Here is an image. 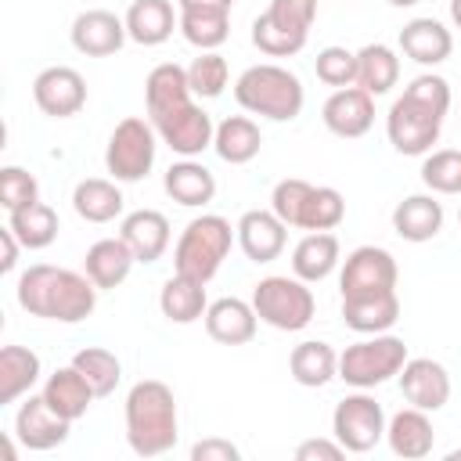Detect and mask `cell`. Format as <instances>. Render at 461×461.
<instances>
[{"mask_svg":"<svg viewBox=\"0 0 461 461\" xmlns=\"http://www.w3.org/2000/svg\"><path fill=\"white\" fill-rule=\"evenodd\" d=\"M144 104H148V119H151L155 133L180 158H194L205 148H212L216 122L202 104H194L184 65H176V61L155 65L144 79Z\"/></svg>","mask_w":461,"mask_h":461,"instance_id":"1","label":"cell"},{"mask_svg":"<svg viewBox=\"0 0 461 461\" xmlns=\"http://www.w3.org/2000/svg\"><path fill=\"white\" fill-rule=\"evenodd\" d=\"M447 112H450V83L432 72L414 76L385 115L389 144L400 155H429L432 144L439 140Z\"/></svg>","mask_w":461,"mask_h":461,"instance_id":"2","label":"cell"},{"mask_svg":"<svg viewBox=\"0 0 461 461\" xmlns=\"http://www.w3.org/2000/svg\"><path fill=\"white\" fill-rule=\"evenodd\" d=\"M97 285L68 267H54V263H36L18 277V306L32 317L43 321H58V324H79L94 313L97 306Z\"/></svg>","mask_w":461,"mask_h":461,"instance_id":"3","label":"cell"},{"mask_svg":"<svg viewBox=\"0 0 461 461\" xmlns=\"http://www.w3.org/2000/svg\"><path fill=\"white\" fill-rule=\"evenodd\" d=\"M176 396L158 378H140L126 393V443L137 457H158L176 447Z\"/></svg>","mask_w":461,"mask_h":461,"instance_id":"4","label":"cell"},{"mask_svg":"<svg viewBox=\"0 0 461 461\" xmlns=\"http://www.w3.org/2000/svg\"><path fill=\"white\" fill-rule=\"evenodd\" d=\"M234 101L245 112L263 115L270 122H292L306 104V90H303V83L292 68L263 61V65H252L238 76Z\"/></svg>","mask_w":461,"mask_h":461,"instance_id":"5","label":"cell"},{"mask_svg":"<svg viewBox=\"0 0 461 461\" xmlns=\"http://www.w3.org/2000/svg\"><path fill=\"white\" fill-rule=\"evenodd\" d=\"M234 238H238V230L230 227V220H223V216H216V212L194 216V220L184 227V234L176 238L173 270L184 274V277H191V281L209 285V281L220 274L223 259L230 256Z\"/></svg>","mask_w":461,"mask_h":461,"instance_id":"6","label":"cell"},{"mask_svg":"<svg viewBox=\"0 0 461 461\" xmlns=\"http://www.w3.org/2000/svg\"><path fill=\"white\" fill-rule=\"evenodd\" d=\"M270 209L285 220V227H299V230H335L346 220V198L335 187L310 184L299 176L274 184Z\"/></svg>","mask_w":461,"mask_h":461,"instance_id":"7","label":"cell"},{"mask_svg":"<svg viewBox=\"0 0 461 461\" xmlns=\"http://www.w3.org/2000/svg\"><path fill=\"white\" fill-rule=\"evenodd\" d=\"M403 364H407V342L400 335L378 331V335H364L360 342L339 353V378L353 389H375L396 378Z\"/></svg>","mask_w":461,"mask_h":461,"instance_id":"8","label":"cell"},{"mask_svg":"<svg viewBox=\"0 0 461 461\" xmlns=\"http://www.w3.org/2000/svg\"><path fill=\"white\" fill-rule=\"evenodd\" d=\"M317 18V0H270L252 22V43L267 58H292L306 47L310 25Z\"/></svg>","mask_w":461,"mask_h":461,"instance_id":"9","label":"cell"},{"mask_svg":"<svg viewBox=\"0 0 461 461\" xmlns=\"http://www.w3.org/2000/svg\"><path fill=\"white\" fill-rule=\"evenodd\" d=\"M252 310L263 324L277 328V331H303L313 321V292L303 277H288V274H270L263 281H256L252 288Z\"/></svg>","mask_w":461,"mask_h":461,"instance_id":"10","label":"cell"},{"mask_svg":"<svg viewBox=\"0 0 461 461\" xmlns=\"http://www.w3.org/2000/svg\"><path fill=\"white\" fill-rule=\"evenodd\" d=\"M155 151H158V133H155L151 119L126 115L122 122H115V130L108 137L104 169L119 184H137V180H144L151 173Z\"/></svg>","mask_w":461,"mask_h":461,"instance_id":"11","label":"cell"},{"mask_svg":"<svg viewBox=\"0 0 461 461\" xmlns=\"http://www.w3.org/2000/svg\"><path fill=\"white\" fill-rule=\"evenodd\" d=\"M331 436L349 454H367L385 436V411H382V403L375 396H367L364 389L342 396L335 403V411H331Z\"/></svg>","mask_w":461,"mask_h":461,"instance_id":"12","label":"cell"},{"mask_svg":"<svg viewBox=\"0 0 461 461\" xmlns=\"http://www.w3.org/2000/svg\"><path fill=\"white\" fill-rule=\"evenodd\" d=\"M396 281H400V267H396L393 252L382 245H360L342 259L339 292H342V299L382 295V292H396Z\"/></svg>","mask_w":461,"mask_h":461,"instance_id":"13","label":"cell"},{"mask_svg":"<svg viewBox=\"0 0 461 461\" xmlns=\"http://www.w3.org/2000/svg\"><path fill=\"white\" fill-rule=\"evenodd\" d=\"M32 101L50 119H72L86 104V79L68 65H50L32 79Z\"/></svg>","mask_w":461,"mask_h":461,"instance_id":"14","label":"cell"},{"mask_svg":"<svg viewBox=\"0 0 461 461\" xmlns=\"http://www.w3.org/2000/svg\"><path fill=\"white\" fill-rule=\"evenodd\" d=\"M72 47L86 58H112L126 40V18H119L115 11H104V7H90V11H79L72 18Z\"/></svg>","mask_w":461,"mask_h":461,"instance_id":"15","label":"cell"},{"mask_svg":"<svg viewBox=\"0 0 461 461\" xmlns=\"http://www.w3.org/2000/svg\"><path fill=\"white\" fill-rule=\"evenodd\" d=\"M68 429H72V421L61 418V414L43 400V393H40V396L29 393V400H25V403L18 407V414H14V439H18L25 450H54V447H61V443L68 439Z\"/></svg>","mask_w":461,"mask_h":461,"instance_id":"16","label":"cell"},{"mask_svg":"<svg viewBox=\"0 0 461 461\" xmlns=\"http://www.w3.org/2000/svg\"><path fill=\"white\" fill-rule=\"evenodd\" d=\"M400 378V389H403V400L411 407H421L429 414L443 411L447 400H450V375L439 360L432 357H407L403 371L396 375Z\"/></svg>","mask_w":461,"mask_h":461,"instance_id":"17","label":"cell"},{"mask_svg":"<svg viewBox=\"0 0 461 461\" xmlns=\"http://www.w3.org/2000/svg\"><path fill=\"white\" fill-rule=\"evenodd\" d=\"M321 119H324V126H328L335 137L357 140V137H364V133L371 130V122H375V97H371L364 86H342V90H335V94L324 101Z\"/></svg>","mask_w":461,"mask_h":461,"instance_id":"18","label":"cell"},{"mask_svg":"<svg viewBox=\"0 0 461 461\" xmlns=\"http://www.w3.org/2000/svg\"><path fill=\"white\" fill-rule=\"evenodd\" d=\"M238 245L252 263H274L288 245V227L274 209H249L238 220Z\"/></svg>","mask_w":461,"mask_h":461,"instance_id":"19","label":"cell"},{"mask_svg":"<svg viewBox=\"0 0 461 461\" xmlns=\"http://www.w3.org/2000/svg\"><path fill=\"white\" fill-rule=\"evenodd\" d=\"M202 321H205L209 339L220 342V346H245V342L256 339V328H259V317H256L252 303L234 299V295H223V299L209 303Z\"/></svg>","mask_w":461,"mask_h":461,"instance_id":"20","label":"cell"},{"mask_svg":"<svg viewBox=\"0 0 461 461\" xmlns=\"http://www.w3.org/2000/svg\"><path fill=\"white\" fill-rule=\"evenodd\" d=\"M385 439H389V450L403 461H418V457H429L432 447H436V432H432V421H429V411L421 407H403L396 411L389 421H385Z\"/></svg>","mask_w":461,"mask_h":461,"instance_id":"21","label":"cell"},{"mask_svg":"<svg viewBox=\"0 0 461 461\" xmlns=\"http://www.w3.org/2000/svg\"><path fill=\"white\" fill-rule=\"evenodd\" d=\"M180 29V7L173 0H133L126 7V32L140 47H158Z\"/></svg>","mask_w":461,"mask_h":461,"instance_id":"22","label":"cell"},{"mask_svg":"<svg viewBox=\"0 0 461 461\" xmlns=\"http://www.w3.org/2000/svg\"><path fill=\"white\" fill-rule=\"evenodd\" d=\"M400 50H403L411 61L432 68V65H443V61L450 58L454 36H450V29H447L439 18H411V22L400 29Z\"/></svg>","mask_w":461,"mask_h":461,"instance_id":"23","label":"cell"},{"mask_svg":"<svg viewBox=\"0 0 461 461\" xmlns=\"http://www.w3.org/2000/svg\"><path fill=\"white\" fill-rule=\"evenodd\" d=\"M119 238L133 249L137 263H155L169 249V220L158 209L126 212L122 223H119Z\"/></svg>","mask_w":461,"mask_h":461,"instance_id":"24","label":"cell"},{"mask_svg":"<svg viewBox=\"0 0 461 461\" xmlns=\"http://www.w3.org/2000/svg\"><path fill=\"white\" fill-rule=\"evenodd\" d=\"M133 263H137V256L122 238H97L83 256V274L97 288H119L130 277Z\"/></svg>","mask_w":461,"mask_h":461,"instance_id":"25","label":"cell"},{"mask_svg":"<svg viewBox=\"0 0 461 461\" xmlns=\"http://www.w3.org/2000/svg\"><path fill=\"white\" fill-rule=\"evenodd\" d=\"M393 230L414 245L432 241L443 230V205L432 194H407L393 209Z\"/></svg>","mask_w":461,"mask_h":461,"instance_id":"26","label":"cell"},{"mask_svg":"<svg viewBox=\"0 0 461 461\" xmlns=\"http://www.w3.org/2000/svg\"><path fill=\"white\" fill-rule=\"evenodd\" d=\"M339 256H342V249L331 230H310L292 249V274L303 277L306 285H317L339 267Z\"/></svg>","mask_w":461,"mask_h":461,"instance_id":"27","label":"cell"},{"mask_svg":"<svg viewBox=\"0 0 461 461\" xmlns=\"http://www.w3.org/2000/svg\"><path fill=\"white\" fill-rule=\"evenodd\" d=\"M342 324L357 335H378L389 331L400 321V299L396 292L382 295H360V299H342Z\"/></svg>","mask_w":461,"mask_h":461,"instance_id":"28","label":"cell"},{"mask_svg":"<svg viewBox=\"0 0 461 461\" xmlns=\"http://www.w3.org/2000/svg\"><path fill=\"white\" fill-rule=\"evenodd\" d=\"M43 400H47L61 418L76 421V418H83V414L90 411V400H97V396H94L90 382L83 378V371H79L76 364H68V367H58L54 375H47V382H43Z\"/></svg>","mask_w":461,"mask_h":461,"instance_id":"29","label":"cell"},{"mask_svg":"<svg viewBox=\"0 0 461 461\" xmlns=\"http://www.w3.org/2000/svg\"><path fill=\"white\" fill-rule=\"evenodd\" d=\"M166 194L176 202V205H187V209H198V205H209L216 198V176L194 162V158H180L166 169Z\"/></svg>","mask_w":461,"mask_h":461,"instance_id":"30","label":"cell"},{"mask_svg":"<svg viewBox=\"0 0 461 461\" xmlns=\"http://www.w3.org/2000/svg\"><path fill=\"white\" fill-rule=\"evenodd\" d=\"M122 202L126 198L119 191V180H104V176H86L72 191V209L86 223H112L115 216H122Z\"/></svg>","mask_w":461,"mask_h":461,"instance_id":"31","label":"cell"},{"mask_svg":"<svg viewBox=\"0 0 461 461\" xmlns=\"http://www.w3.org/2000/svg\"><path fill=\"white\" fill-rule=\"evenodd\" d=\"M288 371H292V378H295L299 385L321 389V385H328L331 378H339V353H335V346L324 342V339H306V342H299V346L292 349Z\"/></svg>","mask_w":461,"mask_h":461,"instance_id":"32","label":"cell"},{"mask_svg":"<svg viewBox=\"0 0 461 461\" xmlns=\"http://www.w3.org/2000/svg\"><path fill=\"white\" fill-rule=\"evenodd\" d=\"M263 148V133L249 115H227L223 122H216L212 133V151L227 162V166H245L259 155Z\"/></svg>","mask_w":461,"mask_h":461,"instance_id":"33","label":"cell"},{"mask_svg":"<svg viewBox=\"0 0 461 461\" xmlns=\"http://www.w3.org/2000/svg\"><path fill=\"white\" fill-rule=\"evenodd\" d=\"M158 310H162V317L173 321V324H194V321H202L205 310H209L205 285H202V281H191V277H184V274L173 270V277H169V281L162 285V292H158Z\"/></svg>","mask_w":461,"mask_h":461,"instance_id":"34","label":"cell"},{"mask_svg":"<svg viewBox=\"0 0 461 461\" xmlns=\"http://www.w3.org/2000/svg\"><path fill=\"white\" fill-rule=\"evenodd\" d=\"M43 364L32 349L25 346H4L0 349V407L22 400L25 393H32V385L40 382Z\"/></svg>","mask_w":461,"mask_h":461,"instance_id":"35","label":"cell"},{"mask_svg":"<svg viewBox=\"0 0 461 461\" xmlns=\"http://www.w3.org/2000/svg\"><path fill=\"white\" fill-rule=\"evenodd\" d=\"M400 79V58L389 43H367L357 50V86H364L371 97H382Z\"/></svg>","mask_w":461,"mask_h":461,"instance_id":"36","label":"cell"},{"mask_svg":"<svg viewBox=\"0 0 461 461\" xmlns=\"http://www.w3.org/2000/svg\"><path fill=\"white\" fill-rule=\"evenodd\" d=\"M7 227L14 230V238L22 241V249H29V252H40V249L54 245V238L61 230L58 212L47 202H36V205H25V209L7 212Z\"/></svg>","mask_w":461,"mask_h":461,"instance_id":"37","label":"cell"},{"mask_svg":"<svg viewBox=\"0 0 461 461\" xmlns=\"http://www.w3.org/2000/svg\"><path fill=\"white\" fill-rule=\"evenodd\" d=\"M180 32L198 50H216L230 36V11L216 7H180Z\"/></svg>","mask_w":461,"mask_h":461,"instance_id":"38","label":"cell"},{"mask_svg":"<svg viewBox=\"0 0 461 461\" xmlns=\"http://www.w3.org/2000/svg\"><path fill=\"white\" fill-rule=\"evenodd\" d=\"M72 364L83 371V378L90 382L94 396H112L119 378H122V364L112 349H101V346H86L72 357Z\"/></svg>","mask_w":461,"mask_h":461,"instance_id":"39","label":"cell"},{"mask_svg":"<svg viewBox=\"0 0 461 461\" xmlns=\"http://www.w3.org/2000/svg\"><path fill=\"white\" fill-rule=\"evenodd\" d=\"M421 184L432 194H461V151L457 148L429 151L421 162Z\"/></svg>","mask_w":461,"mask_h":461,"instance_id":"40","label":"cell"},{"mask_svg":"<svg viewBox=\"0 0 461 461\" xmlns=\"http://www.w3.org/2000/svg\"><path fill=\"white\" fill-rule=\"evenodd\" d=\"M227 79H230V68H227V58L220 50H202L187 65V86L194 97H220Z\"/></svg>","mask_w":461,"mask_h":461,"instance_id":"41","label":"cell"},{"mask_svg":"<svg viewBox=\"0 0 461 461\" xmlns=\"http://www.w3.org/2000/svg\"><path fill=\"white\" fill-rule=\"evenodd\" d=\"M313 68H317V79H321L324 86H335V90L357 86V50L324 47V50H317Z\"/></svg>","mask_w":461,"mask_h":461,"instance_id":"42","label":"cell"},{"mask_svg":"<svg viewBox=\"0 0 461 461\" xmlns=\"http://www.w3.org/2000/svg\"><path fill=\"white\" fill-rule=\"evenodd\" d=\"M40 202V184L29 169L22 166H4L0 169V205L7 212L14 209H25V205H36Z\"/></svg>","mask_w":461,"mask_h":461,"instance_id":"43","label":"cell"},{"mask_svg":"<svg viewBox=\"0 0 461 461\" xmlns=\"http://www.w3.org/2000/svg\"><path fill=\"white\" fill-rule=\"evenodd\" d=\"M238 457H241V450L230 439H220V436L198 439L191 447V461H238Z\"/></svg>","mask_w":461,"mask_h":461,"instance_id":"44","label":"cell"},{"mask_svg":"<svg viewBox=\"0 0 461 461\" xmlns=\"http://www.w3.org/2000/svg\"><path fill=\"white\" fill-rule=\"evenodd\" d=\"M346 454V447L331 436V439H303L299 447H295V461H339Z\"/></svg>","mask_w":461,"mask_h":461,"instance_id":"45","label":"cell"},{"mask_svg":"<svg viewBox=\"0 0 461 461\" xmlns=\"http://www.w3.org/2000/svg\"><path fill=\"white\" fill-rule=\"evenodd\" d=\"M0 245H4L0 274H11V270H14V263H18V249H22V241L14 238V230H11V227H4V230H0Z\"/></svg>","mask_w":461,"mask_h":461,"instance_id":"46","label":"cell"},{"mask_svg":"<svg viewBox=\"0 0 461 461\" xmlns=\"http://www.w3.org/2000/svg\"><path fill=\"white\" fill-rule=\"evenodd\" d=\"M234 0H176V7H216V11H230Z\"/></svg>","mask_w":461,"mask_h":461,"instance_id":"47","label":"cell"},{"mask_svg":"<svg viewBox=\"0 0 461 461\" xmlns=\"http://www.w3.org/2000/svg\"><path fill=\"white\" fill-rule=\"evenodd\" d=\"M450 22L461 29V0H450Z\"/></svg>","mask_w":461,"mask_h":461,"instance_id":"48","label":"cell"},{"mask_svg":"<svg viewBox=\"0 0 461 461\" xmlns=\"http://www.w3.org/2000/svg\"><path fill=\"white\" fill-rule=\"evenodd\" d=\"M389 4H393V7H414L418 0H389Z\"/></svg>","mask_w":461,"mask_h":461,"instance_id":"49","label":"cell"},{"mask_svg":"<svg viewBox=\"0 0 461 461\" xmlns=\"http://www.w3.org/2000/svg\"><path fill=\"white\" fill-rule=\"evenodd\" d=\"M447 461H461V450H450V454H447Z\"/></svg>","mask_w":461,"mask_h":461,"instance_id":"50","label":"cell"},{"mask_svg":"<svg viewBox=\"0 0 461 461\" xmlns=\"http://www.w3.org/2000/svg\"><path fill=\"white\" fill-rule=\"evenodd\" d=\"M457 223H461V209H457Z\"/></svg>","mask_w":461,"mask_h":461,"instance_id":"51","label":"cell"}]
</instances>
